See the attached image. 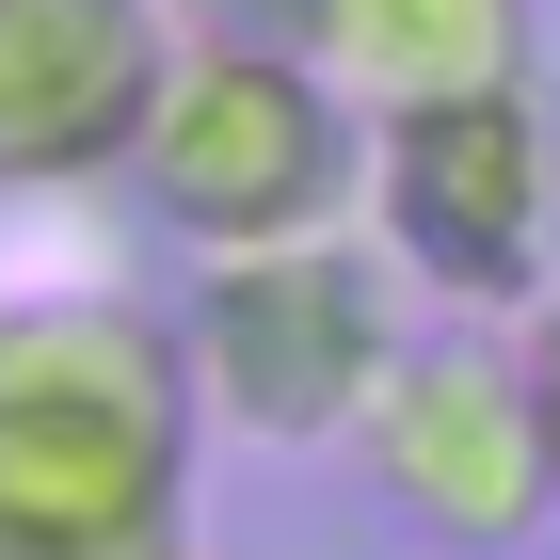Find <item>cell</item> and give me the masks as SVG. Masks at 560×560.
I'll return each instance as SVG.
<instances>
[{
  "label": "cell",
  "mask_w": 560,
  "mask_h": 560,
  "mask_svg": "<svg viewBox=\"0 0 560 560\" xmlns=\"http://www.w3.org/2000/svg\"><path fill=\"white\" fill-rule=\"evenodd\" d=\"M513 337H528V400H545V448H560V289H545V304H528Z\"/></svg>",
  "instance_id": "obj_9"
},
{
  "label": "cell",
  "mask_w": 560,
  "mask_h": 560,
  "mask_svg": "<svg viewBox=\"0 0 560 560\" xmlns=\"http://www.w3.org/2000/svg\"><path fill=\"white\" fill-rule=\"evenodd\" d=\"M352 224L400 257L417 304H448V320H528V304L560 289V129H545V96L497 81V96L385 113Z\"/></svg>",
  "instance_id": "obj_4"
},
{
  "label": "cell",
  "mask_w": 560,
  "mask_h": 560,
  "mask_svg": "<svg viewBox=\"0 0 560 560\" xmlns=\"http://www.w3.org/2000/svg\"><path fill=\"white\" fill-rule=\"evenodd\" d=\"M176 560H241V545H176Z\"/></svg>",
  "instance_id": "obj_10"
},
{
  "label": "cell",
  "mask_w": 560,
  "mask_h": 560,
  "mask_svg": "<svg viewBox=\"0 0 560 560\" xmlns=\"http://www.w3.org/2000/svg\"><path fill=\"white\" fill-rule=\"evenodd\" d=\"M176 33H224V48H320V0H176Z\"/></svg>",
  "instance_id": "obj_8"
},
{
  "label": "cell",
  "mask_w": 560,
  "mask_h": 560,
  "mask_svg": "<svg viewBox=\"0 0 560 560\" xmlns=\"http://www.w3.org/2000/svg\"><path fill=\"white\" fill-rule=\"evenodd\" d=\"M192 352L176 304L16 289L0 304V560H176L192 545Z\"/></svg>",
  "instance_id": "obj_1"
},
{
  "label": "cell",
  "mask_w": 560,
  "mask_h": 560,
  "mask_svg": "<svg viewBox=\"0 0 560 560\" xmlns=\"http://www.w3.org/2000/svg\"><path fill=\"white\" fill-rule=\"evenodd\" d=\"M176 81V0H0V192H96L129 176Z\"/></svg>",
  "instance_id": "obj_6"
},
{
  "label": "cell",
  "mask_w": 560,
  "mask_h": 560,
  "mask_svg": "<svg viewBox=\"0 0 560 560\" xmlns=\"http://www.w3.org/2000/svg\"><path fill=\"white\" fill-rule=\"evenodd\" d=\"M352 465L385 480V513L432 560H528L560 528V448H545V400H528V337L513 320L400 337L385 400L352 417Z\"/></svg>",
  "instance_id": "obj_5"
},
{
  "label": "cell",
  "mask_w": 560,
  "mask_h": 560,
  "mask_svg": "<svg viewBox=\"0 0 560 560\" xmlns=\"http://www.w3.org/2000/svg\"><path fill=\"white\" fill-rule=\"evenodd\" d=\"M545 65V0H320V81L385 129L432 96H497Z\"/></svg>",
  "instance_id": "obj_7"
},
{
  "label": "cell",
  "mask_w": 560,
  "mask_h": 560,
  "mask_svg": "<svg viewBox=\"0 0 560 560\" xmlns=\"http://www.w3.org/2000/svg\"><path fill=\"white\" fill-rule=\"evenodd\" d=\"M129 192H144V224L176 257L304 241V224H352V192H369V113L320 81V48L176 33V81L129 144Z\"/></svg>",
  "instance_id": "obj_3"
},
{
  "label": "cell",
  "mask_w": 560,
  "mask_h": 560,
  "mask_svg": "<svg viewBox=\"0 0 560 560\" xmlns=\"http://www.w3.org/2000/svg\"><path fill=\"white\" fill-rule=\"evenodd\" d=\"M400 257L369 224H304V241H241V257H192L176 289V352H192V400L241 448H337L400 369Z\"/></svg>",
  "instance_id": "obj_2"
}]
</instances>
